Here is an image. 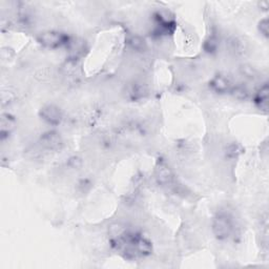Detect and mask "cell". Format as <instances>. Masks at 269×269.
Wrapping results in <instances>:
<instances>
[{
	"mask_svg": "<svg viewBox=\"0 0 269 269\" xmlns=\"http://www.w3.org/2000/svg\"><path fill=\"white\" fill-rule=\"evenodd\" d=\"M111 245L125 259L136 260L152 255L153 244L139 231L125 229L120 236L111 238Z\"/></svg>",
	"mask_w": 269,
	"mask_h": 269,
	"instance_id": "1",
	"label": "cell"
},
{
	"mask_svg": "<svg viewBox=\"0 0 269 269\" xmlns=\"http://www.w3.org/2000/svg\"><path fill=\"white\" fill-rule=\"evenodd\" d=\"M153 21L155 27L152 34L155 37L161 38L173 35L177 30V22L174 17L164 11H157L153 14Z\"/></svg>",
	"mask_w": 269,
	"mask_h": 269,
	"instance_id": "2",
	"label": "cell"
},
{
	"mask_svg": "<svg viewBox=\"0 0 269 269\" xmlns=\"http://www.w3.org/2000/svg\"><path fill=\"white\" fill-rule=\"evenodd\" d=\"M212 234L217 240L225 241L228 240L235 230L234 221L228 213L220 212L212 220L211 224Z\"/></svg>",
	"mask_w": 269,
	"mask_h": 269,
	"instance_id": "3",
	"label": "cell"
},
{
	"mask_svg": "<svg viewBox=\"0 0 269 269\" xmlns=\"http://www.w3.org/2000/svg\"><path fill=\"white\" fill-rule=\"evenodd\" d=\"M71 39H73V37L68 34L58 31H46L41 33L37 37L39 44L52 50L59 47L67 48Z\"/></svg>",
	"mask_w": 269,
	"mask_h": 269,
	"instance_id": "4",
	"label": "cell"
},
{
	"mask_svg": "<svg viewBox=\"0 0 269 269\" xmlns=\"http://www.w3.org/2000/svg\"><path fill=\"white\" fill-rule=\"evenodd\" d=\"M39 117L48 125L57 127L63 121V112L55 104H46L40 109Z\"/></svg>",
	"mask_w": 269,
	"mask_h": 269,
	"instance_id": "5",
	"label": "cell"
},
{
	"mask_svg": "<svg viewBox=\"0 0 269 269\" xmlns=\"http://www.w3.org/2000/svg\"><path fill=\"white\" fill-rule=\"evenodd\" d=\"M156 181L161 186H168L174 181V173L163 160H158L155 167Z\"/></svg>",
	"mask_w": 269,
	"mask_h": 269,
	"instance_id": "6",
	"label": "cell"
},
{
	"mask_svg": "<svg viewBox=\"0 0 269 269\" xmlns=\"http://www.w3.org/2000/svg\"><path fill=\"white\" fill-rule=\"evenodd\" d=\"M41 145L52 152H59L63 148V139L56 131H47L40 137Z\"/></svg>",
	"mask_w": 269,
	"mask_h": 269,
	"instance_id": "7",
	"label": "cell"
},
{
	"mask_svg": "<svg viewBox=\"0 0 269 269\" xmlns=\"http://www.w3.org/2000/svg\"><path fill=\"white\" fill-rule=\"evenodd\" d=\"M209 88L213 93L223 95V94H229L231 88H232V83L229 80L228 77L218 74L216 76H213L210 81H209Z\"/></svg>",
	"mask_w": 269,
	"mask_h": 269,
	"instance_id": "8",
	"label": "cell"
},
{
	"mask_svg": "<svg viewBox=\"0 0 269 269\" xmlns=\"http://www.w3.org/2000/svg\"><path fill=\"white\" fill-rule=\"evenodd\" d=\"M268 97H269V88L268 84L264 83L254 96V103L257 109L267 113L268 110Z\"/></svg>",
	"mask_w": 269,
	"mask_h": 269,
	"instance_id": "9",
	"label": "cell"
},
{
	"mask_svg": "<svg viewBox=\"0 0 269 269\" xmlns=\"http://www.w3.org/2000/svg\"><path fill=\"white\" fill-rule=\"evenodd\" d=\"M146 95V88L142 83L134 82L127 88V97L132 102H137L143 99Z\"/></svg>",
	"mask_w": 269,
	"mask_h": 269,
	"instance_id": "10",
	"label": "cell"
},
{
	"mask_svg": "<svg viewBox=\"0 0 269 269\" xmlns=\"http://www.w3.org/2000/svg\"><path fill=\"white\" fill-rule=\"evenodd\" d=\"M16 128V119L10 114H4L2 117V128H0V137L6 140Z\"/></svg>",
	"mask_w": 269,
	"mask_h": 269,
	"instance_id": "11",
	"label": "cell"
},
{
	"mask_svg": "<svg viewBox=\"0 0 269 269\" xmlns=\"http://www.w3.org/2000/svg\"><path fill=\"white\" fill-rule=\"evenodd\" d=\"M220 47V39L216 34H210L203 43V50L205 53L212 55L216 54Z\"/></svg>",
	"mask_w": 269,
	"mask_h": 269,
	"instance_id": "12",
	"label": "cell"
},
{
	"mask_svg": "<svg viewBox=\"0 0 269 269\" xmlns=\"http://www.w3.org/2000/svg\"><path fill=\"white\" fill-rule=\"evenodd\" d=\"M129 46L136 52H144L146 48V41L138 35H133L128 39Z\"/></svg>",
	"mask_w": 269,
	"mask_h": 269,
	"instance_id": "13",
	"label": "cell"
},
{
	"mask_svg": "<svg viewBox=\"0 0 269 269\" xmlns=\"http://www.w3.org/2000/svg\"><path fill=\"white\" fill-rule=\"evenodd\" d=\"M232 96H234L236 99L238 100H246L248 97H249V93L247 89L244 87V86H241V85H234L231 88L230 93Z\"/></svg>",
	"mask_w": 269,
	"mask_h": 269,
	"instance_id": "14",
	"label": "cell"
},
{
	"mask_svg": "<svg viewBox=\"0 0 269 269\" xmlns=\"http://www.w3.org/2000/svg\"><path fill=\"white\" fill-rule=\"evenodd\" d=\"M243 153V149L238 143H231L226 149V157L229 159H237Z\"/></svg>",
	"mask_w": 269,
	"mask_h": 269,
	"instance_id": "15",
	"label": "cell"
},
{
	"mask_svg": "<svg viewBox=\"0 0 269 269\" xmlns=\"http://www.w3.org/2000/svg\"><path fill=\"white\" fill-rule=\"evenodd\" d=\"M258 29H259V32L264 36L265 38H268V36H269V26H268V19H267V18H264V19H262L259 22Z\"/></svg>",
	"mask_w": 269,
	"mask_h": 269,
	"instance_id": "16",
	"label": "cell"
},
{
	"mask_svg": "<svg viewBox=\"0 0 269 269\" xmlns=\"http://www.w3.org/2000/svg\"><path fill=\"white\" fill-rule=\"evenodd\" d=\"M81 160L78 157H73L68 160V164L71 168H78L81 166Z\"/></svg>",
	"mask_w": 269,
	"mask_h": 269,
	"instance_id": "17",
	"label": "cell"
}]
</instances>
